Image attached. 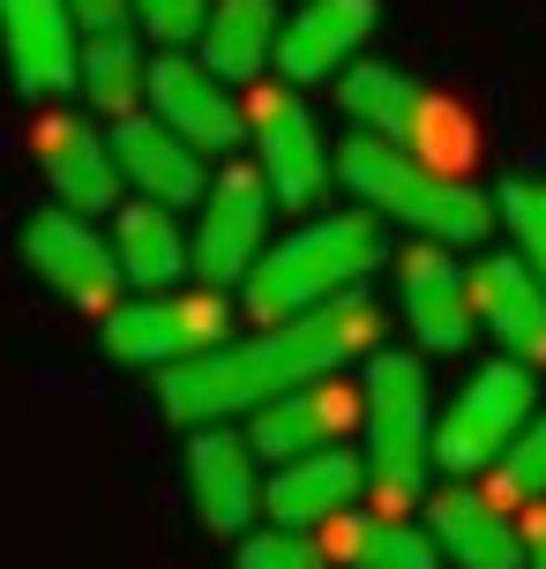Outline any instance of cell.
<instances>
[{
  "label": "cell",
  "mask_w": 546,
  "mask_h": 569,
  "mask_svg": "<svg viewBox=\"0 0 546 569\" xmlns=\"http://www.w3.org/2000/svg\"><path fill=\"white\" fill-rule=\"evenodd\" d=\"M337 180L367 202V218L412 226L427 248H472V240H487V226H494L487 188H472V180H457V172L419 166V158L397 150V142L352 136L345 150H337Z\"/></svg>",
  "instance_id": "3957f363"
},
{
  "label": "cell",
  "mask_w": 546,
  "mask_h": 569,
  "mask_svg": "<svg viewBox=\"0 0 546 569\" xmlns=\"http://www.w3.org/2000/svg\"><path fill=\"white\" fill-rule=\"evenodd\" d=\"M360 420H367V487L390 502H412L434 465V420H427V360L419 352H367L360 375Z\"/></svg>",
  "instance_id": "277c9868"
},
{
  "label": "cell",
  "mask_w": 546,
  "mask_h": 569,
  "mask_svg": "<svg viewBox=\"0 0 546 569\" xmlns=\"http://www.w3.org/2000/svg\"><path fill=\"white\" fill-rule=\"evenodd\" d=\"M382 256H390V240H382V218H367V210H337V218H315V226L270 240L262 262L247 270V284H240L255 330L292 322V315H315L330 300L360 292V278Z\"/></svg>",
  "instance_id": "7a4b0ae2"
},
{
  "label": "cell",
  "mask_w": 546,
  "mask_h": 569,
  "mask_svg": "<svg viewBox=\"0 0 546 569\" xmlns=\"http://www.w3.org/2000/svg\"><path fill=\"white\" fill-rule=\"evenodd\" d=\"M367 495V457L352 450H315L292 457L262 480V517L277 532H322V525H345V510Z\"/></svg>",
  "instance_id": "4fadbf2b"
},
{
  "label": "cell",
  "mask_w": 546,
  "mask_h": 569,
  "mask_svg": "<svg viewBox=\"0 0 546 569\" xmlns=\"http://www.w3.org/2000/svg\"><path fill=\"white\" fill-rule=\"evenodd\" d=\"M23 262L53 284L68 308H105L113 315V300L128 292L113 248H105V232L90 226V218H68V210H38V218L23 226Z\"/></svg>",
  "instance_id": "30bf717a"
},
{
  "label": "cell",
  "mask_w": 546,
  "mask_h": 569,
  "mask_svg": "<svg viewBox=\"0 0 546 569\" xmlns=\"http://www.w3.org/2000/svg\"><path fill=\"white\" fill-rule=\"evenodd\" d=\"M532 517H539V525L524 532V569H546V510H532Z\"/></svg>",
  "instance_id": "4dcf8cb0"
},
{
  "label": "cell",
  "mask_w": 546,
  "mask_h": 569,
  "mask_svg": "<svg viewBox=\"0 0 546 569\" xmlns=\"http://www.w3.org/2000/svg\"><path fill=\"white\" fill-rule=\"evenodd\" d=\"M472 322L502 345V360L524 375L546 368V284L517 256H479L472 262Z\"/></svg>",
  "instance_id": "5bb4252c"
},
{
  "label": "cell",
  "mask_w": 546,
  "mask_h": 569,
  "mask_svg": "<svg viewBox=\"0 0 546 569\" xmlns=\"http://www.w3.org/2000/svg\"><path fill=\"white\" fill-rule=\"evenodd\" d=\"M188 502L210 532L247 540V517H262V472L240 427H195L188 435Z\"/></svg>",
  "instance_id": "7c38bea8"
},
{
  "label": "cell",
  "mask_w": 546,
  "mask_h": 569,
  "mask_svg": "<svg viewBox=\"0 0 546 569\" xmlns=\"http://www.w3.org/2000/svg\"><path fill=\"white\" fill-rule=\"evenodd\" d=\"M539 412V382L517 368V360H487V368L464 382L449 412L434 420V472H449V480H472V472H487L509 457L524 427Z\"/></svg>",
  "instance_id": "5b68a950"
},
{
  "label": "cell",
  "mask_w": 546,
  "mask_h": 569,
  "mask_svg": "<svg viewBox=\"0 0 546 569\" xmlns=\"http://www.w3.org/2000/svg\"><path fill=\"white\" fill-rule=\"evenodd\" d=\"M105 142H113V166H120V180L135 188V202L188 210V202L210 196V172H202V158L173 136V128H158L150 113L113 120V136H105Z\"/></svg>",
  "instance_id": "ffe728a7"
},
{
  "label": "cell",
  "mask_w": 546,
  "mask_h": 569,
  "mask_svg": "<svg viewBox=\"0 0 546 569\" xmlns=\"http://www.w3.org/2000/svg\"><path fill=\"white\" fill-rule=\"evenodd\" d=\"M232 569H330V555L315 547V532H277V525H262L240 540Z\"/></svg>",
  "instance_id": "4316f807"
},
{
  "label": "cell",
  "mask_w": 546,
  "mask_h": 569,
  "mask_svg": "<svg viewBox=\"0 0 546 569\" xmlns=\"http://www.w3.org/2000/svg\"><path fill=\"white\" fill-rule=\"evenodd\" d=\"M337 106H345L352 136H374V142H412V128H419V106H427V90L412 83L404 68H390V60H352L345 76H337Z\"/></svg>",
  "instance_id": "603a6c76"
},
{
  "label": "cell",
  "mask_w": 546,
  "mask_h": 569,
  "mask_svg": "<svg viewBox=\"0 0 546 569\" xmlns=\"http://www.w3.org/2000/svg\"><path fill=\"white\" fill-rule=\"evenodd\" d=\"M247 136H255V172H262V188H270V202L315 210V202L330 196L337 158H330L307 98L292 83H255L247 90Z\"/></svg>",
  "instance_id": "8992f818"
},
{
  "label": "cell",
  "mask_w": 546,
  "mask_h": 569,
  "mask_svg": "<svg viewBox=\"0 0 546 569\" xmlns=\"http://www.w3.org/2000/svg\"><path fill=\"white\" fill-rule=\"evenodd\" d=\"M277 30H285V16H277V0H210V23H202V68L218 76V83H255L262 68L277 60Z\"/></svg>",
  "instance_id": "7402d4cb"
},
{
  "label": "cell",
  "mask_w": 546,
  "mask_h": 569,
  "mask_svg": "<svg viewBox=\"0 0 546 569\" xmlns=\"http://www.w3.org/2000/svg\"><path fill=\"white\" fill-rule=\"evenodd\" d=\"M427 540L442 547V562H457V569H524L517 517L502 510L494 495L464 487V480L427 495Z\"/></svg>",
  "instance_id": "9a60e30c"
},
{
  "label": "cell",
  "mask_w": 546,
  "mask_h": 569,
  "mask_svg": "<svg viewBox=\"0 0 546 569\" xmlns=\"http://www.w3.org/2000/svg\"><path fill=\"white\" fill-rule=\"evenodd\" d=\"M502 480L517 487V495H539V502H546V405L532 412V427H524L517 442H509V457H502Z\"/></svg>",
  "instance_id": "f1b7e54d"
},
{
  "label": "cell",
  "mask_w": 546,
  "mask_h": 569,
  "mask_svg": "<svg viewBox=\"0 0 546 569\" xmlns=\"http://www.w3.org/2000/svg\"><path fill=\"white\" fill-rule=\"evenodd\" d=\"M68 16L83 38H105V30H128V0H68Z\"/></svg>",
  "instance_id": "f546056e"
},
{
  "label": "cell",
  "mask_w": 546,
  "mask_h": 569,
  "mask_svg": "<svg viewBox=\"0 0 546 569\" xmlns=\"http://www.w3.org/2000/svg\"><path fill=\"white\" fill-rule=\"evenodd\" d=\"M75 83L105 120H135L143 113V90H150V60L128 30H105V38H83L75 53Z\"/></svg>",
  "instance_id": "cb8c5ba5"
},
{
  "label": "cell",
  "mask_w": 546,
  "mask_h": 569,
  "mask_svg": "<svg viewBox=\"0 0 546 569\" xmlns=\"http://www.w3.org/2000/svg\"><path fill=\"white\" fill-rule=\"evenodd\" d=\"M397 284H404V322H412V338L427 345V352H464L472 345V270H464L449 248H412L397 262Z\"/></svg>",
  "instance_id": "ac0fdd59"
},
{
  "label": "cell",
  "mask_w": 546,
  "mask_h": 569,
  "mask_svg": "<svg viewBox=\"0 0 546 569\" xmlns=\"http://www.w3.org/2000/svg\"><path fill=\"white\" fill-rule=\"evenodd\" d=\"M374 23H382V0H300V16H285L277 30V83L307 90L322 76H345L352 60L367 53Z\"/></svg>",
  "instance_id": "8fae6325"
},
{
  "label": "cell",
  "mask_w": 546,
  "mask_h": 569,
  "mask_svg": "<svg viewBox=\"0 0 546 569\" xmlns=\"http://www.w3.org/2000/svg\"><path fill=\"white\" fill-rule=\"evenodd\" d=\"M374 338H382V308L367 292H345L315 315L270 322L255 338H232L218 352L188 360V368H173L158 382V412L188 435L195 427H232L240 412H262V405L307 390V382H330L345 360H367Z\"/></svg>",
  "instance_id": "6da1fadb"
},
{
  "label": "cell",
  "mask_w": 546,
  "mask_h": 569,
  "mask_svg": "<svg viewBox=\"0 0 546 569\" xmlns=\"http://www.w3.org/2000/svg\"><path fill=\"white\" fill-rule=\"evenodd\" d=\"M128 16H135L165 53H188L202 38V23H210V0H128Z\"/></svg>",
  "instance_id": "83f0119b"
},
{
  "label": "cell",
  "mask_w": 546,
  "mask_h": 569,
  "mask_svg": "<svg viewBox=\"0 0 546 569\" xmlns=\"http://www.w3.org/2000/svg\"><path fill=\"white\" fill-rule=\"evenodd\" d=\"M0 53H8V76L30 98L68 90L75 83V53H83L68 0H0Z\"/></svg>",
  "instance_id": "d6986e66"
},
{
  "label": "cell",
  "mask_w": 546,
  "mask_h": 569,
  "mask_svg": "<svg viewBox=\"0 0 546 569\" xmlns=\"http://www.w3.org/2000/svg\"><path fill=\"white\" fill-rule=\"evenodd\" d=\"M38 172L53 188V210H68V218H113L120 210L113 142L98 136L90 120H46L38 128Z\"/></svg>",
  "instance_id": "2e32d148"
},
{
  "label": "cell",
  "mask_w": 546,
  "mask_h": 569,
  "mask_svg": "<svg viewBox=\"0 0 546 569\" xmlns=\"http://www.w3.org/2000/svg\"><path fill=\"white\" fill-rule=\"evenodd\" d=\"M352 562L360 569H442V547L427 540V525L374 517L367 532H352Z\"/></svg>",
  "instance_id": "484cf974"
},
{
  "label": "cell",
  "mask_w": 546,
  "mask_h": 569,
  "mask_svg": "<svg viewBox=\"0 0 546 569\" xmlns=\"http://www.w3.org/2000/svg\"><path fill=\"white\" fill-rule=\"evenodd\" d=\"M494 226H509V240H517L509 256L546 284V180H532V172L502 180L494 188Z\"/></svg>",
  "instance_id": "d4e9b609"
},
{
  "label": "cell",
  "mask_w": 546,
  "mask_h": 569,
  "mask_svg": "<svg viewBox=\"0 0 546 569\" xmlns=\"http://www.w3.org/2000/svg\"><path fill=\"white\" fill-rule=\"evenodd\" d=\"M360 420V390L352 382H307V390H292V398L262 405V412H247V450L255 457H277V465H292V457H315V450H337V435Z\"/></svg>",
  "instance_id": "e0dca14e"
},
{
  "label": "cell",
  "mask_w": 546,
  "mask_h": 569,
  "mask_svg": "<svg viewBox=\"0 0 546 569\" xmlns=\"http://www.w3.org/2000/svg\"><path fill=\"white\" fill-rule=\"evenodd\" d=\"M143 113L158 120V128H173L195 158L232 150V142L247 136V106L232 98V83H218V76H210L202 60H188V53H158L150 60Z\"/></svg>",
  "instance_id": "9c48e42d"
},
{
  "label": "cell",
  "mask_w": 546,
  "mask_h": 569,
  "mask_svg": "<svg viewBox=\"0 0 546 569\" xmlns=\"http://www.w3.org/2000/svg\"><path fill=\"white\" fill-rule=\"evenodd\" d=\"M218 345H232L218 292H150V300H128V308L105 315V360H120V368L173 375L202 352H218Z\"/></svg>",
  "instance_id": "52a82bcc"
},
{
  "label": "cell",
  "mask_w": 546,
  "mask_h": 569,
  "mask_svg": "<svg viewBox=\"0 0 546 569\" xmlns=\"http://www.w3.org/2000/svg\"><path fill=\"white\" fill-rule=\"evenodd\" d=\"M270 248V188L255 166H225L202 196V226L188 240V270L202 278V292H225L247 284V270Z\"/></svg>",
  "instance_id": "ba28073f"
},
{
  "label": "cell",
  "mask_w": 546,
  "mask_h": 569,
  "mask_svg": "<svg viewBox=\"0 0 546 569\" xmlns=\"http://www.w3.org/2000/svg\"><path fill=\"white\" fill-rule=\"evenodd\" d=\"M105 248L120 262V284H135V292H180L188 284V232H180L173 210H158V202H120L113 226H105Z\"/></svg>",
  "instance_id": "44dd1931"
}]
</instances>
